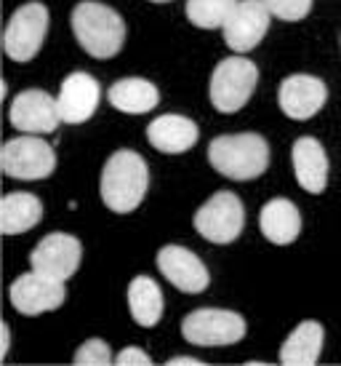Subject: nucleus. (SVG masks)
Instances as JSON below:
<instances>
[{
  "mask_svg": "<svg viewBox=\"0 0 341 366\" xmlns=\"http://www.w3.org/2000/svg\"><path fill=\"white\" fill-rule=\"evenodd\" d=\"M11 305L14 310L21 315H41L51 313V310H59L64 305V281H56V278H49V275H41L30 270V273L19 275L9 289Z\"/></svg>",
  "mask_w": 341,
  "mask_h": 366,
  "instance_id": "obj_12",
  "label": "nucleus"
},
{
  "mask_svg": "<svg viewBox=\"0 0 341 366\" xmlns=\"http://www.w3.org/2000/svg\"><path fill=\"white\" fill-rule=\"evenodd\" d=\"M158 270L168 284H173L184 295H200L211 284L205 262L187 246L179 244H168L158 252Z\"/></svg>",
  "mask_w": 341,
  "mask_h": 366,
  "instance_id": "obj_13",
  "label": "nucleus"
},
{
  "mask_svg": "<svg viewBox=\"0 0 341 366\" xmlns=\"http://www.w3.org/2000/svg\"><path fill=\"white\" fill-rule=\"evenodd\" d=\"M296 182L312 195L325 193L328 187V155L315 137H299L291 150Z\"/></svg>",
  "mask_w": 341,
  "mask_h": 366,
  "instance_id": "obj_17",
  "label": "nucleus"
},
{
  "mask_svg": "<svg viewBox=\"0 0 341 366\" xmlns=\"http://www.w3.org/2000/svg\"><path fill=\"white\" fill-rule=\"evenodd\" d=\"M278 102L291 121H310L328 102V86L315 75L296 72L280 83Z\"/></svg>",
  "mask_w": 341,
  "mask_h": 366,
  "instance_id": "obj_14",
  "label": "nucleus"
},
{
  "mask_svg": "<svg viewBox=\"0 0 341 366\" xmlns=\"http://www.w3.org/2000/svg\"><path fill=\"white\" fill-rule=\"evenodd\" d=\"M0 166L11 179H24V182L49 179L56 169V153L38 134H21L3 144Z\"/></svg>",
  "mask_w": 341,
  "mask_h": 366,
  "instance_id": "obj_6",
  "label": "nucleus"
},
{
  "mask_svg": "<svg viewBox=\"0 0 341 366\" xmlns=\"http://www.w3.org/2000/svg\"><path fill=\"white\" fill-rule=\"evenodd\" d=\"M150 187V169L147 161L133 150H118L112 153L101 169V204L115 214H131L139 209V204Z\"/></svg>",
  "mask_w": 341,
  "mask_h": 366,
  "instance_id": "obj_1",
  "label": "nucleus"
},
{
  "mask_svg": "<svg viewBox=\"0 0 341 366\" xmlns=\"http://www.w3.org/2000/svg\"><path fill=\"white\" fill-rule=\"evenodd\" d=\"M83 259V244L70 233H49L41 244L32 249L30 267L35 273L56 278V281H70L78 273Z\"/></svg>",
  "mask_w": 341,
  "mask_h": 366,
  "instance_id": "obj_9",
  "label": "nucleus"
},
{
  "mask_svg": "<svg viewBox=\"0 0 341 366\" xmlns=\"http://www.w3.org/2000/svg\"><path fill=\"white\" fill-rule=\"evenodd\" d=\"M238 0H187V19L200 30L224 27Z\"/></svg>",
  "mask_w": 341,
  "mask_h": 366,
  "instance_id": "obj_23",
  "label": "nucleus"
},
{
  "mask_svg": "<svg viewBox=\"0 0 341 366\" xmlns=\"http://www.w3.org/2000/svg\"><path fill=\"white\" fill-rule=\"evenodd\" d=\"M43 219V204L32 193H9L0 201V230L3 235H19L32 230Z\"/></svg>",
  "mask_w": 341,
  "mask_h": 366,
  "instance_id": "obj_21",
  "label": "nucleus"
},
{
  "mask_svg": "<svg viewBox=\"0 0 341 366\" xmlns=\"http://www.w3.org/2000/svg\"><path fill=\"white\" fill-rule=\"evenodd\" d=\"M150 3H168V0H150Z\"/></svg>",
  "mask_w": 341,
  "mask_h": 366,
  "instance_id": "obj_29",
  "label": "nucleus"
},
{
  "mask_svg": "<svg viewBox=\"0 0 341 366\" xmlns=\"http://www.w3.org/2000/svg\"><path fill=\"white\" fill-rule=\"evenodd\" d=\"M9 121L16 132L38 134V137L56 132L59 123H64L56 99L43 89H27V92L16 94L11 102Z\"/></svg>",
  "mask_w": 341,
  "mask_h": 366,
  "instance_id": "obj_11",
  "label": "nucleus"
},
{
  "mask_svg": "<svg viewBox=\"0 0 341 366\" xmlns=\"http://www.w3.org/2000/svg\"><path fill=\"white\" fill-rule=\"evenodd\" d=\"M256 86H259V67L251 59L235 54V56H227L216 64V70L211 75V86H208V97H211V104L216 110L232 115L248 104Z\"/></svg>",
  "mask_w": 341,
  "mask_h": 366,
  "instance_id": "obj_4",
  "label": "nucleus"
},
{
  "mask_svg": "<svg viewBox=\"0 0 341 366\" xmlns=\"http://www.w3.org/2000/svg\"><path fill=\"white\" fill-rule=\"evenodd\" d=\"M181 337L190 345L200 347L235 345L245 337V318L235 310H224V307H198L184 315Z\"/></svg>",
  "mask_w": 341,
  "mask_h": 366,
  "instance_id": "obj_5",
  "label": "nucleus"
},
{
  "mask_svg": "<svg viewBox=\"0 0 341 366\" xmlns=\"http://www.w3.org/2000/svg\"><path fill=\"white\" fill-rule=\"evenodd\" d=\"M208 163L235 182H248L267 172L270 166V144L261 134H221L208 144Z\"/></svg>",
  "mask_w": 341,
  "mask_h": 366,
  "instance_id": "obj_3",
  "label": "nucleus"
},
{
  "mask_svg": "<svg viewBox=\"0 0 341 366\" xmlns=\"http://www.w3.org/2000/svg\"><path fill=\"white\" fill-rule=\"evenodd\" d=\"M261 235L275 246H288L301 235V212L288 198H272L259 214Z\"/></svg>",
  "mask_w": 341,
  "mask_h": 366,
  "instance_id": "obj_18",
  "label": "nucleus"
},
{
  "mask_svg": "<svg viewBox=\"0 0 341 366\" xmlns=\"http://www.w3.org/2000/svg\"><path fill=\"white\" fill-rule=\"evenodd\" d=\"M198 137H200V129L187 115H173V112L158 115L147 126V142L166 155H181L192 150Z\"/></svg>",
  "mask_w": 341,
  "mask_h": 366,
  "instance_id": "obj_16",
  "label": "nucleus"
},
{
  "mask_svg": "<svg viewBox=\"0 0 341 366\" xmlns=\"http://www.w3.org/2000/svg\"><path fill=\"white\" fill-rule=\"evenodd\" d=\"M280 21H301L312 11V0H261Z\"/></svg>",
  "mask_w": 341,
  "mask_h": 366,
  "instance_id": "obj_25",
  "label": "nucleus"
},
{
  "mask_svg": "<svg viewBox=\"0 0 341 366\" xmlns=\"http://www.w3.org/2000/svg\"><path fill=\"white\" fill-rule=\"evenodd\" d=\"M72 364H78V366H107V364H115V358H112L110 345H107L104 340H99V337H93V340H86V342L75 350Z\"/></svg>",
  "mask_w": 341,
  "mask_h": 366,
  "instance_id": "obj_24",
  "label": "nucleus"
},
{
  "mask_svg": "<svg viewBox=\"0 0 341 366\" xmlns=\"http://www.w3.org/2000/svg\"><path fill=\"white\" fill-rule=\"evenodd\" d=\"M325 342L320 321H301L280 347V364L285 366H312L317 364Z\"/></svg>",
  "mask_w": 341,
  "mask_h": 366,
  "instance_id": "obj_20",
  "label": "nucleus"
},
{
  "mask_svg": "<svg viewBox=\"0 0 341 366\" xmlns=\"http://www.w3.org/2000/svg\"><path fill=\"white\" fill-rule=\"evenodd\" d=\"M115 364L118 366H150L152 364V358L141 350V347H123L121 353L115 356Z\"/></svg>",
  "mask_w": 341,
  "mask_h": 366,
  "instance_id": "obj_26",
  "label": "nucleus"
},
{
  "mask_svg": "<svg viewBox=\"0 0 341 366\" xmlns=\"http://www.w3.org/2000/svg\"><path fill=\"white\" fill-rule=\"evenodd\" d=\"M270 19L272 14L261 0H238L232 14L224 21V27H221L224 43L235 54L253 51L270 30Z\"/></svg>",
  "mask_w": 341,
  "mask_h": 366,
  "instance_id": "obj_10",
  "label": "nucleus"
},
{
  "mask_svg": "<svg viewBox=\"0 0 341 366\" xmlns=\"http://www.w3.org/2000/svg\"><path fill=\"white\" fill-rule=\"evenodd\" d=\"M107 99L118 112L126 115H144L158 107L161 102V92L158 86L147 78H121L110 86Z\"/></svg>",
  "mask_w": 341,
  "mask_h": 366,
  "instance_id": "obj_19",
  "label": "nucleus"
},
{
  "mask_svg": "<svg viewBox=\"0 0 341 366\" xmlns=\"http://www.w3.org/2000/svg\"><path fill=\"white\" fill-rule=\"evenodd\" d=\"M9 347H11V329H9V324L3 321V324H0V361H6Z\"/></svg>",
  "mask_w": 341,
  "mask_h": 366,
  "instance_id": "obj_27",
  "label": "nucleus"
},
{
  "mask_svg": "<svg viewBox=\"0 0 341 366\" xmlns=\"http://www.w3.org/2000/svg\"><path fill=\"white\" fill-rule=\"evenodd\" d=\"M245 227V209L243 201L230 190L213 193L205 204L195 212V230L211 244H232L238 241Z\"/></svg>",
  "mask_w": 341,
  "mask_h": 366,
  "instance_id": "obj_8",
  "label": "nucleus"
},
{
  "mask_svg": "<svg viewBox=\"0 0 341 366\" xmlns=\"http://www.w3.org/2000/svg\"><path fill=\"white\" fill-rule=\"evenodd\" d=\"M72 32L81 49L93 59H112L121 54L126 43V21L115 9L96 3V0H83L72 9Z\"/></svg>",
  "mask_w": 341,
  "mask_h": 366,
  "instance_id": "obj_2",
  "label": "nucleus"
},
{
  "mask_svg": "<svg viewBox=\"0 0 341 366\" xmlns=\"http://www.w3.org/2000/svg\"><path fill=\"white\" fill-rule=\"evenodd\" d=\"M128 310L131 318L144 329L161 324L163 315V292L150 275H136L128 286Z\"/></svg>",
  "mask_w": 341,
  "mask_h": 366,
  "instance_id": "obj_22",
  "label": "nucleus"
},
{
  "mask_svg": "<svg viewBox=\"0 0 341 366\" xmlns=\"http://www.w3.org/2000/svg\"><path fill=\"white\" fill-rule=\"evenodd\" d=\"M168 364L170 366H203V361L195 356H173V358H168Z\"/></svg>",
  "mask_w": 341,
  "mask_h": 366,
  "instance_id": "obj_28",
  "label": "nucleus"
},
{
  "mask_svg": "<svg viewBox=\"0 0 341 366\" xmlns=\"http://www.w3.org/2000/svg\"><path fill=\"white\" fill-rule=\"evenodd\" d=\"M49 32V9L43 3H24L11 14L3 32V51L11 61H30L43 49Z\"/></svg>",
  "mask_w": 341,
  "mask_h": 366,
  "instance_id": "obj_7",
  "label": "nucleus"
},
{
  "mask_svg": "<svg viewBox=\"0 0 341 366\" xmlns=\"http://www.w3.org/2000/svg\"><path fill=\"white\" fill-rule=\"evenodd\" d=\"M99 97L101 89L96 78L88 75V72H70L64 81H61L59 97H56V104H59L61 121L64 123H86L96 112L99 107Z\"/></svg>",
  "mask_w": 341,
  "mask_h": 366,
  "instance_id": "obj_15",
  "label": "nucleus"
}]
</instances>
